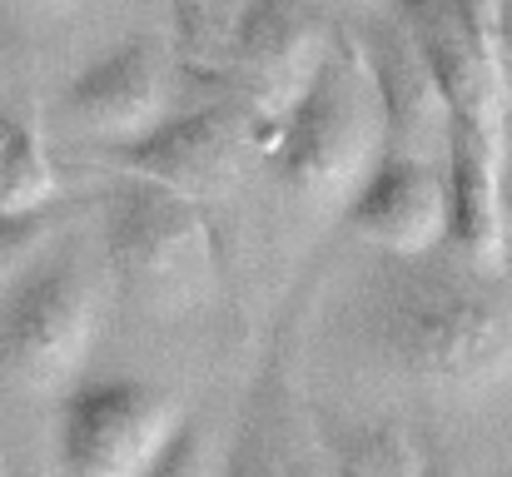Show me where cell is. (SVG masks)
<instances>
[{"mask_svg": "<svg viewBox=\"0 0 512 477\" xmlns=\"http://www.w3.org/2000/svg\"><path fill=\"white\" fill-rule=\"evenodd\" d=\"M488 5L493 0H398L393 10L423 45L448 100V249L478 274H503L512 95L493 60Z\"/></svg>", "mask_w": 512, "mask_h": 477, "instance_id": "1", "label": "cell"}, {"mask_svg": "<svg viewBox=\"0 0 512 477\" xmlns=\"http://www.w3.org/2000/svg\"><path fill=\"white\" fill-rule=\"evenodd\" d=\"M488 279L463 259H383L363 299L373 353L433 393L493 388L512 373V309Z\"/></svg>", "mask_w": 512, "mask_h": 477, "instance_id": "2", "label": "cell"}, {"mask_svg": "<svg viewBox=\"0 0 512 477\" xmlns=\"http://www.w3.org/2000/svg\"><path fill=\"white\" fill-rule=\"evenodd\" d=\"M383 155H388V125H383L368 60L353 30H339L314 85L294 100V110L269 135L264 164L294 199L343 214V204L358 194V184L373 174Z\"/></svg>", "mask_w": 512, "mask_h": 477, "instance_id": "3", "label": "cell"}, {"mask_svg": "<svg viewBox=\"0 0 512 477\" xmlns=\"http://www.w3.org/2000/svg\"><path fill=\"white\" fill-rule=\"evenodd\" d=\"M105 254L125 299L165 323L204 314L224 284L204 204L140 174L105 194Z\"/></svg>", "mask_w": 512, "mask_h": 477, "instance_id": "4", "label": "cell"}, {"mask_svg": "<svg viewBox=\"0 0 512 477\" xmlns=\"http://www.w3.org/2000/svg\"><path fill=\"white\" fill-rule=\"evenodd\" d=\"M100 333V294L70 249H45L0 299V383L70 393Z\"/></svg>", "mask_w": 512, "mask_h": 477, "instance_id": "5", "label": "cell"}, {"mask_svg": "<svg viewBox=\"0 0 512 477\" xmlns=\"http://www.w3.org/2000/svg\"><path fill=\"white\" fill-rule=\"evenodd\" d=\"M189 408L140 378H90L60 403L65 477H145L174 443Z\"/></svg>", "mask_w": 512, "mask_h": 477, "instance_id": "6", "label": "cell"}, {"mask_svg": "<svg viewBox=\"0 0 512 477\" xmlns=\"http://www.w3.org/2000/svg\"><path fill=\"white\" fill-rule=\"evenodd\" d=\"M334 40H339V30L324 20V10L314 0H254V10L239 30V45H234L224 90L249 115L259 150L279 130V120L294 110V100L314 85Z\"/></svg>", "mask_w": 512, "mask_h": 477, "instance_id": "7", "label": "cell"}, {"mask_svg": "<svg viewBox=\"0 0 512 477\" xmlns=\"http://www.w3.org/2000/svg\"><path fill=\"white\" fill-rule=\"evenodd\" d=\"M264 155L249 115L234 100H209L194 110H170L145 140L110 150L125 174L155 179L165 189H179L189 199H219L239 184L244 159Z\"/></svg>", "mask_w": 512, "mask_h": 477, "instance_id": "8", "label": "cell"}, {"mask_svg": "<svg viewBox=\"0 0 512 477\" xmlns=\"http://www.w3.org/2000/svg\"><path fill=\"white\" fill-rule=\"evenodd\" d=\"M55 110L70 135L100 150H125L170 115V55L135 35L70 75Z\"/></svg>", "mask_w": 512, "mask_h": 477, "instance_id": "9", "label": "cell"}, {"mask_svg": "<svg viewBox=\"0 0 512 477\" xmlns=\"http://www.w3.org/2000/svg\"><path fill=\"white\" fill-rule=\"evenodd\" d=\"M339 219L383 259H423L448 249V224H453L448 164L383 155L358 184V194L343 204Z\"/></svg>", "mask_w": 512, "mask_h": 477, "instance_id": "10", "label": "cell"}, {"mask_svg": "<svg viewBox=\"0 0 512 477\" xmlns=\"http://www.w3.org/2000/svg\"><path fill=\"white\" fill-rule=\"evenodd\" d=\"M224 477H339L334 443L314 423L304 388H299V363L294 348L279 338L259 388L249 398V413L239 423V438L229 448V473Z\"/></svg>", "mask_w": 512, "mask_h": 477, "instance_id": "11", "label": "cell"}, {"mask_svg": "<svg viewBox=\"0 0 512 477\" xmlns=\"http://www.w3.org/2000/svg\"><path fill=\"white\" fill-rule=\"evenodd\" d=\"M353 40L368 60V75H373V90L383 105L388 155L448 164V100H443V85H438L423 45L403 25V15L398 10L373 15L363 30H353Z\"/></svg>", "mask_w": 512, "mask_h": 477, "instance_id": "12", "label": "cell"}, {"mask_svg": "<svg viewBox=\"0 0 512 477\" xmlns=\"http://www.w3.org/2000/svg\"><path fill=\"white\" fill-rule=\"evenodd\" d=\"M249 10H254V0H174L170 15L174 65L199 75V80L224 85Z\"/></svg>", "mask_w": 512, "mask_h": 477, "instance_id": "13", "label": "cell"}, {"mask_svg": "<svg viewBox=\"0 0 512 477\" xmlns=\"http://www.w3.org/2000/svg\"><path fill=\"white\" fill-rule=\"evenodd\" d=\"M55 209V169L45 159L40 130L0 110V214Z\"/></svg>", "mask_w": 512, "mask_h": 477, "instance_id": "14", "label": "cell"}, {"mask_svg": "<svg viewBox=\"0 0 512 477\" xmlns=\"http://www.w3.org/2000/svg\"><path fill=\"white\" fill-rule=\"evenodd\" d=\"M339 477H438L433 453L403 423H368L334 443Z\"/></svg>", "mask_w": 512, "mask_h": 477, "instance_id": "15", "label": "cell"}, {"mask_svg": "<svg viewBox=\"0 0 512 477\" xmlns=\"http://www.w3.org/2000/svg\"><path fill=\"white\" fill-rule=\"evenodd\" d=\"M229 473V448H219L214 423L209 418H184V428L174 433V443L155 458V468L145 477H224Z\"/></svg>", "mask_w": 512, "mask_h": 477, "instance_id": "16", "label": "cell"}, {"mask_svg": "<svg viewBox=\"0 0 512 477\" xmlns=\"http://www.w3.org/2000/svg\"><path fill=\"white\" fill-rule=\"evenodd\" d=\"M55 239V214L50 209H30V214H0V299L5 289L50 249Z\"/></svg>", "mask_w": 512, "mask_h": 477, "instance_id": "17", "label": "cell"}, {"mask_svg": "<svg viewBox=\"0 0 512 477\" xmlns=\"http://www.w3.org/2000/svg\"><path fill=\"white\" fill-rule=\"evenodd\" d=\"M488 30H493V60H498V75L512 95V0H493L488 5Z\"/></svg>", "mask_w": 512, "mask_h": 477, "instance_id": "18", "label": "cell"}, {"mask_svg": "<svg viewBox=\"0 0 512 477\" xmlns=\"http://www.w3.org/2000/svg\"><path fill=\"white\" fill-rule=\"evenodd\" d=\"M10 15H20V20H35V25H45V20H65V15H75V10H85L90 0H0Z\"/></svg>", "mask_w": 512, "mask_h": 477, "instance_id": "19", "label": "cell"}, {"mask_svg": "<svg viewBox=\"0 0 512 477\" xmlns=\"http://www.w3.org/2000/svg\"><path fill=\"white\" fill-rule=\"evenodd\" d=\"M508 174H512V110H508Z\"/></svg>", "mask_w": 512, "mask_h": 477, "instance_id": "20", "label": "cell"}, {"mask_svg": "<svg viewBox=\"0 0 512 477\" xmlns=\"http://www.w3.org/2000/svg\"><path fill=\"white\" fill-rule=\"evenodd\" d=\"M0 477H10V458H5V448H0Z\"/></svg>", "mask_w": 512, "mask_h": 477, "instance_id": "21", "label": "cell"}, {"mask_svg": "<svg viewBox=\"0 0 512 477\" xmlns=\"http://www.w3.org/2000/svg\"><path fill=\"white\" fill-rule=\"evenodd\" d=\"M363 5H373V10H383V5H398V0H363Z\"/></svg>", "mask_w": 512, "mask_h": 477, "instance_id": "22", "label": "cell"}]
</instances>
